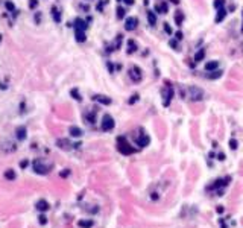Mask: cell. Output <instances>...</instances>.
<instances>
[{
  "mask_svg": "<svg viewBox=\"0 0 243 228\" xmlns=\"http://www.w3.org/2000/svg\"><path fill=\"white\" fill-rule=\"evenodd\" d=\"M188 99L193 100V102L202 100L204 99V91L199 88V87H190V88H188Z\"/></svg>",
  "mask_w": 243,
  "mask_h": 228,
  "instance_id": "cell-1",
  "label": "cell"
},
{
  "mask_svg": "<svg viewBox=\"0 0 243 228\" xmlns=\"http://www.w3.org/2000/svg\"><path fill=\"white\" fill-rule=\"evenodd\" d=\"M117 147H119V151L122 154H125V155H131V154L135 152V149L131 147L129 143H126V140H125L123 137H119V145H117Z\"/></svg>",
  "mask_w": 243,
  "mask_h": 228,
  "instance_id": "cell-2",
  "label": "cell"
},
{
  "mask_svg": "<svg viewBox=\"0 0 243 228\" xmlns=\"http://www.w3.org/2000/svg\"><path fill=\"white\" fill-rule=\"evenodd\" d=\"M114 119L110 116V114H105V116L102 117V122H100V128L103 131H111L114 128Z\"/></svg>",
  "mask_w": 243,
  "mask_h": 228,
  "instance_id": "cell-3",
  "label": "cell"
},
{
  "mask_svg": "<svg viewBox=\"0 0 243 228\" xmlns=\"http://www.w3.org/2000/svg\"><path fill=\"white\" fill-rule=\"evenodd\" d=\"M33 170L37 172V173L44 175V173H47V172H49V166H44L40 160H37V161L33 163Z\"/></svg>",
  "mask_w": 243,
  "mask_h": 228,
  "instance_id": "cell-4",
  "label": "cell"
},
{
  "mask_svg": "<svg viewBox=\"0 0 243 228\" xmlns=\"http://www.w3.org/2000/svg\"><path fill=\"white\" fill-rule=\"evenodd\" d=\"M137 24H138V20L135 19V17H129V19H126V21H125V29H126V31H134L137 28Z\"/></svg>",
  "mask_w": 243,
  "mask_h": 228,
  "instance_id": "cell-5",
  "label": "cell"
},
{
  "mask_svg": "<svg viewBox=\"0 0 243 228\" xmlns=\"http://www.w3.org/2000/svg\"><path fill=\"white\" fill-rule=\"evenodd\" d=\"M87 21L82 19H76L75 20V31H85L87 29Z\"/></svg>",
  "mask_w": 243,
  "mask_h": 228,
  "instance_id": "cell-6",
  "label": "cell"
},
{
  "mask_svg": "<svg viewBox=\"0 0 243 228\" xmlns=\"http://www.w3.org/2000/svg\"><path fill=\"white\" fill-rule=\"evenodd\" d=\"M129 75H131V78H132V79L135 81V82L141 79V70H140L138 67H135V66L132 67V70H131V73H129Z\"/></svg>",
  "mask_w": 243,
  "mask_h": 228,
  "instance_id": "cell-7",
  "label": "cell"
},
{
  "mask_svg": "<svg viewBox=\"0 0 243 228\" xmlns=\"http://www.w3.org/2000/svg\"><path fill=\"white\" fill-rule=\"evenodd\" d=\"M26 134H28V129H26L24 126H19L15 129V137L19 138V140H24L26 138Z\"/></svg>",
  "mask_w": 243,
  "mask_h": 228,
  "instance_id": "cell-8",
  "label": "cell"
},
{
  "mask_svg": "<svg viewBox=\"0 0 243 228\" xmlns=\"http://www.w3.org/2000/svg\"><path fill=\"white\" fill-rule=\"evenodd\" d=\"M93 99H94L96 102H99V103H102V105H110V103H111V99L108 98V96H100V94H96Z\"/></svg>",
  "mask_w": 243,
  "mask_h": 228,
  "instance_id": "cell-9",
  "label": "cell"
},
{
  "mask_svg": "<svg viewBox=\"0 0 243 228\" xmlns=\"http://www.w3.org/2000/svg\"><path fill=\"white\" fill-rule=\"evenodd\" d=\"M149 142H150V138H149L146 134H141V137H138V138H137V145H138L140 147L148 146V145H149Z\"/></svg>",
  "mask_w": 243,
  "mask_h": 228,
  "instance_id": "cell-10",
  "label": "cell"
},
{
  "mask_svg": "<svg viewBox=\"0 0 243 228\" xmlns=\"http://www.w3.org/2000/svg\"><path fill=\"white\" fill-rule=\"evenodd\" d=\"M68 133H70V135H71V137H76V138L82 137V134H84V133H82V129L78 128V126H70Z\"/></svg>",
  "mask_w": 243,
  "mask_h": 228,
  "instance_id": "cell-11",
  "label": "cell"
},
{
  "mask_svg": "<svg viewBox=\"0 0 243 228\" xmlns=\"http://www.w3.org/2000/svg\"><path fill=\"white\" fill-rule=\"evenodd\" d=\"M37 208L40 210V212H47V210L50 208V205H49V202L46 199H40L37 202Z\"/></svg>",
  "mask_w": 243,
  "mask_h": 228,
  "instance_id": "cell-12",
  "label": "cell"
},
{
  "mask_svg": "<svg viewBox=\"0 0 243 228\" xmlns=\"http://www.w3.org/2000/svg\"><path fill=\"white\" fill-rule=\"evenodd\" d=\"M93 225H94V222L91 219H81L78 222V227H81V228H91Z\"/></svg>",
  "mask_w": 243,
  "mask_h": 228,
  "instance_id": "cell-13",
  "label": "cell"
},
{
  "mask_svg": "<svg viewBox=\"0 0 243 228\" xmlns=\"http://www.w3.org/2000/svg\"><path fill=\"white\" fill-rule=\"evenodd\" d=\"M75 38L79 43H84L85 41V31H75Z\"/></svg>",
  "mask_w": 243,
  "mask_h": 228,
  "instance_id": "cell-14",
  "label": "cell"
},
{
  "mask_svg": "<svg viewBox=\"0 0 243 228\" xmlns=\"http://www.w3.org/2000/svg\"><path fill=\"white\" fill-rule=\"evenodd\" d=\"M52 15H53V20H55V23H59V21H61V14H59V11H58L56 6H52Z\"/></svg>",
  "mask_w": 243,
  "mask_h": 228,
  "instance_id": "cell-15",
  "label": "cell"
},
{
  "mask_svg": "<svg viewBox=\"0 0 243 228\" xmlns=\"http://www.w3.org/2000/svg\"><path fill=\"white\" fill-rule=\"evenodd\" d=\"M225 17H227V11H225L223 8H222V9H217V15H216V23H220V21L225 19Z\"/></svg>",
  "mask_w": 243,
  "mask_h": 228,
  "instance_id": "cell-16",
  "label": "cell"
},
{
  "mask_svg": "<svg viewBox=\"0 0 243 228\" xmlns=\"http://www.w3.org/2000/svg\"><path fill=\"white\" fill-rule=\"evenodd\" d=\"M216 68H217V61H210V63L205 64V70H207V72H211V70L214 72Z\"/></svg>",
  "mask_w": 243,
  "mask_h": 228,
  "instance_id": "cell-17",
  "label": "cell"
},
{
  "mask_svg": "<svg viewBox=\"0 0 243 228\" xmlns=\"http://www.w3.org/2000/svg\"><path fill=\"white\" fill-rule=\"evenodd\" d=\"M227 181H229V178L228 180H217V181H214V184H213V189H217V187H225V186H227Z\"/></svg>",
  "mask_w": 243,
  "mask_h": 228,
  "instance_id": "cell-18",
  "label": "cell"
},
{
  "mask_svg": "<svg viewBox=\"0 0 243 228\" xmlns=\"http://www.w3.org/2000/svg\"><path fill=\"white\" fill-rule=\"evenodd\" d=\"M204 56H205V50L199 49V50H197V53L195 55V63H201V61L204 59Z\"/></svg>",
  "mask_w": 243,
  "mask_h": 228,
  "instance_id": "cell-19",
  "label": "cell"
},
{
  "mask_svg": "<svg viewBox=\"0 0 243 228\" xmlns=\"http://www.w3.org/2000/svg\"><path fill=\"white\" fill-rule=\"evenodd\" d=\"M5 178H6V180H9V181L15 180V178H17V175H15V170H12V169H8V170L5 172Z\"/></svg>",
  "mask_w": 243,
  "mask_h": 228,
  "instance_id": "cell-20",
  "label": "cell"
},
{
  "mask_svg": "<svg viewBox=\"0 0 243 228\" xmlns=\"http://www.w3.org/2000/svg\"><path fill=\"white\" fill-rule=\"evenodd\" d=\"M155 9H157L160 14H166V12H167V5H166V2L157 5V6H155Z\"/></svg>",
  "mask_w": 243,
  "mask_h": 228,
  "instance_id": "cell-21",
  "label": "cell"
},
{
  "mask_svg": "<svg viewBox=\"0 0 243 228\" xmlns=\"http://www.w3.org/2000/svg\"><path fill=\"white\" fill-rule=\"evenodd\" d=\"M148 20H149V24H150V26H155L157 17H155V14L152 12V11H148Z\"/></svg>",
  "mask_w": 243,
  "mask_h": 228,
  "instance_id": "cell-22",
  "label": "cell"
},
{
  "mask_svg": "<svg viewBox=\"0 0 243 228\" xmlns=\"http://www.w3.org/2000/svg\"><path fill=\"white\" fill-rule=\"evenodd\" d=\"M135 50H137L135 41H134V40H129V41H128V53H132V52H135Z\"/></svg>",
  "mask_w": 243,
  "mask_h": 228,
  "instance_id": "cell-23",
  "label": "cell"
},
{
  "mask_svg": "<svg viewBox=\"0 0 243 228\" xmlns=\"http://www.w3.org/2000/svg\"><path fill=\"white\" fill-rule=\"evenodd\" d=\"M175 21H176V24H182V21H184V14H182L181 11H176Z\"/></svg>",
  "mask_w": 243,
  "mask_h": 228,
  "instance_id": "cell-24",
  "label": "cell"
},
{
  "mask_svg": "<svg viewBox=\"0 0 243 228\" xmlns=\"http://www.w3.org/2000/svg\"><path fill=\"white\" fill-rule=\"evenodd\" d=\"M5 8H6L9 12H15V5H14L12 2H9V0H6V2H5Z\"/></svg>",
  "mask_w": 243,
  "mask_h": 228,
  "instance_id": "cell-25",
  "label": "cell"
},
{
  "mask_svg": "<svg viewBox=\"0 0 243 228\" xmlns=\"http://www.w3.org/2000/svg\"><path fill=\"white\" fill-rule=\"evenodd\" d=\"M223 5H225V0H214V3H213L214 9H222Z\"/></svg>",
  "mask_w": 243,
  "mask_h": 228,
  "instance_id": "cell-26",
  "label": "cell"
},
{
  "mask_svg": "<svg viewBox=\"0 0 243 228\" xmlns=\"http://www.w3.org/2000/svg\"><path fill=\"white\" fill-rule=\"evenodd\" d=\"M237 146H239V142H237L236 138H231V140H229V147L234 151V149H237Z\"/></svg>",
  "mask_w": 243,
  "mask_h": 228,
  "instance_id": "cell-27",
  "label": "cell"
},
{
  "mask_svg": "<svg viewBox=\"0 0 243 228\" xmlns=\"http://www.w3.org/2000/svg\"><path fill=\"white\" fill-rule=\"evenodd\" d=\"M58 146L64 147V149H68V142H67V140H58Z\"/></svg>",
  "mask_w": 243,
  "mask_h": 228,
  "instance_id": "cell-28",
  "label": "cell"
},
{
  "mask_svg": "<svg viewBox=\"0 0 243 228\" xmlns=\"http://www.w3.org/2000/svg\"><path fill=\"white\" fill-rule=\"evenodd\" d=\"M123 17H125V9L122 6H119L117 8V19H123Z\"/></svg>",
  "mask_w": 243,
  "mask_h": 228,
  "instance_id": "cell-29",
  "label": "cell"
},
{
  "mask_svg": "<svg viewBox=\"0 0 243 228\" xmlns=\"http://www.w3.org/2000/svg\"><path fill=\"white\" fill-rule=\"evenodd\" d=\"M70 93H71V96H73V99H76V100H81V99H82V98H81V94H79V91H78V90H75V88H73Z\"/></svg>",
  "mask_w": 243,
  "mask_h": 228,
  "instance_id": "cell-30",
  "label": "cell"
},
{
  "mask_svg": "<svg viewBox=\"0 0 243 228\" xmlns=\"http://www.w3.org/2000/svg\"><path fill=\"white\" fill-rule=\"evenodd\" d=\"M38 221H40L41 225H46V224H47V217L44 216V214H40V216H38Z\"/></svg>",
  "mask_w": 243,
  "mask_h": 228,
  "instance_id": "cell-31",
  "label": "cell"
},
{
  "mask_svg": "<svg viewBox=\"0 0 243 228\" xmlns=\"http://www.w3.org/2000/svg\"><path fill=\"white\" fill-rule=\"evenodd\" d=\"M37 5H38V0H31V2H29V8H32V9H33Z\"/></svg>",
  "mask_w": 243,
  "mask_h": 228,
  "instance_id": "cell-32",
  "label": "cell"
},
{
  "mask_svg": "<svg viewBox=\"0 0 243 228\" xmlns=\"http://www.w3.org/2000/svg\"><path fill=\"white\" fill-rule=\"evenodd\" d=\"M164 31H166L167 33H172V28H170L167 23H164Z\"/></svg>",
  "mask_w": 243,
  "mask_h": 228,
  "instance_id": "cell-33",
  "label": "cell"
},
{
  "mask_svg": "<svg viewBox=\"0 0 243 228\" xmlns=\"http://www.w3.org/2000/svg\"><path fill=\"white\" fill-rule=\"evenodd\" d=\"M170 46H172L173 49H178V43H176V40H172V41H170Z\"/></svg>",
  "mask_w": 243,
  "mask_h": 228,
  "instance_id": "cell-34",
  "label": "cell"
},
{
  "mask_svg": "<svg viewBox=\"0 0 243 228\" xmlns=\"http://www.w3.org/2000/svg\"><path fill=\"white\" fill-rule=\"evenodd\" d=\"M135 100H138V94H134V96H132V99L129 100V103H134Z\"/></svg>",
  "mask_w": 243,
  "mask_h": 228,
  "instance_id": "cell-35",
  "label": "cell"
},
{
  "mask_svg": "<svg viewBox=\"0 0 243 228\" xmlns=\"http://www.w3.org/2000/svg\"><path fill=\"white\" fill-rule=\"evenodd\" d=\"M28 164H29V163H28V161H26V160H23V161L20 163V166H21V167H23V169H24V167H26V166H28Z\"/></svg>",
  "mask_w": 243,
  "mask_h": 228,
  "instance_id": "cell-36",
  "label": "cell"
},
{
  "mask_svg": "<svg viewBox=\"0 0 243 228\" xmlns=\"http://www.w3.org/2000/svg\"><path fill=\"white\" fill-rule=\"evenodd\" d=\"M175 38H176V40H182V32H178Z\"/></svg>",
  "mask_w": 243,
  "mask_h": 228,
  "instance_id": "cell-37",
  "label": "cell"
},
{
  "mask_svg": "<svg viewBox=\"0 0 243 228\" xmlns=\"http://www.w3.org/2000/svg\"><path fill=\"white\" fill-rule=\"evenodd\" d=\"M123 2L126 3V5H132V3H134V0H123Z\"/></svg>",
  "mask_w": 243,
  "mask_h": 228,
  "instance_id": "cell-38",
  "label": "cell"
},
{
  "mask_svg": "<svg viewBox=\"0 0 243 228\" xmlns=\"http://www.w3.org/2000/svg\"><path fill=\"white\" fill-rule=\"evenodd\" d=\"M217 213H223V207H222V205L217 207Z\"/></svg>",
  "mask_w": 243,
  "mask_h": 228,
  "instance_id": "cell-39",
  "label": "cell"
},
{
  "mask_svg": "<svg viewBox=\"0 0 243 228\" xmlns=\"http://www.w3.org/2000/svg\"><path fill=\"white\" fill-rule=\"evenodd\" d=\"M219 160H220V161L225 160V155H223V154H219Z\"/></svg>",
  "mask_w": 243,
  "mask_h": 228,
  "instance_id": "cell-40",
  "label": "cell"
},
{
  "mask_svg": "<svg viewBox=\"0 0 243 228\" xmlns=\"http://www.w3.org/2000/svg\"><path fill=\"white\" fill-rule=\"evenodd\" d=\"M68 175V170H66V172H61V177H67Z\"/></svg>",
  "mask_w": 243,
  "mask_h": 228,
  "instance_id": "cell-41",
  "label": "cell"
}]
</instances>
